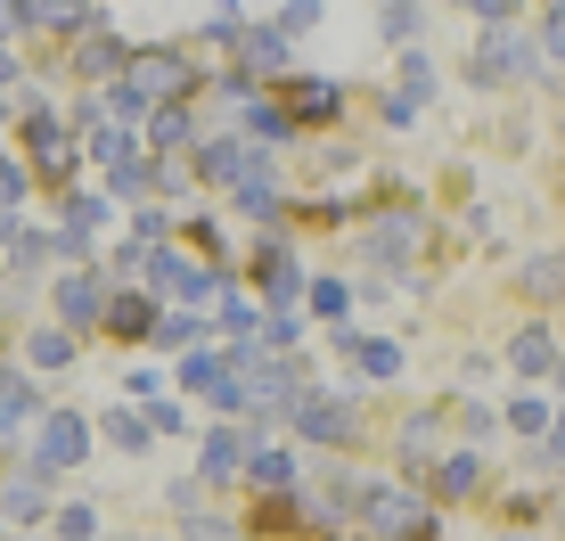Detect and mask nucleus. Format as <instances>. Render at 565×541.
<instances>
[{
    "mask_svg": "<svg viewBox=\"0 0 565 541\" xmlns=\"http://www.w3.org/2000/svg\"><path fill=\"white\" fill-rule=\"evenodd\" d=\"M213 296H222V320H230V344H238V337H255V328H263V312H255V304H246V296H238V287H213Z\"/></svg>",
    "mask_w": 565,
    "mask_h": 541,
    "instance_id": "c85d7f7f",
    "label": "nucleus"
},
{
    "mask_svg": "<svg viewBox=\"0 0 565 541\" xmlns=\"http://www.w3.org/2000/svg\"><path fill=\"white\" fill-rule=\"evenodd\" d=\"M230 198H238V214H255V222H279V181L255 165V172H238L230 181Z\"/></svg>",
    "mask_w": 565,
    "mask_h": 541,
    "instance_id": "a211bd4d",
    "label": "nucleus"
},
{
    "mask_svg": "<svg viewBox=\"0 0 565 541\" xmlns=\"http://www.w3.org/2000/svg\"><path fill=\"white\" fill-rule=\"evenodd\" d=\"M164 541H238V526H222V517H189V526L164 533Z\"/></svg>",
    "mask_w": 565,
    "mask_h": 541,
    "instance_id": "72a5a7b5",
    "label": "nucleus"
},
{
    "mask_svg": "<svg viewBox=\"0 0 565 541\" xmlns=\"http://www.w3.org/2000/svg\"><path fill=\"white\" fill-rule=\"evenodd\" d=\"M337 107H344L337 83H296V107H287V115H296V124H328Z\"/></svg>",
    "mask_w": 565,
    "mask_h": 541,
    "instance_id": "4be33fe9",
    "label": "nucleus"
},
{
    "mask_svg": "<svg viewBox=\"0 0 565 541\" xmlns=\"http://www.w3.org/2000/svg\"><path fill=\"white\" fill-rule=\"evenodd\" d=\"M263 165V148L255 140H238V131H213V140H198V172H205V181H238V172H255Z\"/></svg>",
    "mask_w": 565,
    "mask_h": 541,
    "instance_id": "6e6552de",
    "label": "nucleus"
},
{
    "mask_svg": "<svg viewBox=\"0 0 565 541\" xmlns=\"http://www.w3.org/2000/svg\"><path fill=\"white\" fill-rule=\"evenodd\" d=\"M140 270H148L156 287H164V296H213V287H222V270L198 263V255H181V246H156Z\"/></svg>",
    "mask_w": 565,
    "mask_h": 541,
    "instance_id": "0eeeda50",
    "label": "nucleus"
},
{
    "mask_svg": "<svg viewBox=\"0 0 565 541\" xmlns=\"http://www.w3.org/2000/svg\"><path fill=\"white\" fill-rule=\"evenodd\" d=\"M353 517L377 541H435V500L426 492H402V485H361L353 492Z\"/></svg>",
    "mask_w": 565,
    "mask_h": 541,
    "instance_id": "f257e3e1",
    "label": "nucleus"
},
{
    "mask_svg": "<svg viewBox=\"0 0 565 541\" xmlns=\"http://www.w3.org/2000/svg\"><path fill=\"white\" fill-rule=\"evenodd\" d=\"M50 541H99V517H90V509H57V533Z\"/></svg>",
    "mask_w": 565,
    "mask_h": 541,
    "instance_id": "473e14b6",
    "label": "nucleus"
},
{
    "mask_svg": "<svg viewBox=\"0 0 565 541\" xmlns=\"http://www.w3.org/2000/svg\"><path fill=\"white\" fill-rule=\"evenodd\" d=\"M25 25V0H0V33H17Z\"/></svg>",
    "mask_w": 565,
    "mask_h": 541,
    "instance_id": "a19ab883",
    "label": "nucleus"
},
{
    "mask_svg": "<svg viewBox=\"0 0 565 541\" xmlns=\"http://www.w3.org/2000/svg\"><path fill=\"white\" fill-rule=\"evenodd\" d=\"M467 9H476L483 25H516V0H467Z\"/></svg>",
    "mask_w": 565,
    "mask_h": 541,
    "instance_id": "ea45409f",
    "label": "nucleus"
},
{
    "mask_svg": "<svg viewBox=\"0 0 565 541\" xmlns=\"http://www.w3.org/2000/svg\"><path fill=\"white\" fill-rule=\"evenodd\" d=\"M509 427H516V435H550V427H557L550 394H516V402H509Z\"/></svg>",
    "mask_w": 565,
    "mask_h": 541,
    "instance_id": "bb28decb",
    "label": "nucleus"
},
{
    "mask_svg": "<svg viewBox=\"0 0 565 541\" xmlns=\"http://www.w3.org/2000/svg\"><path fill=\"white\" fill-rule=\"evenodd\" d=\"M9 83H17V57H9V50H0V91H9Z\"/></svg>",
    "mask_w": 565,
    "mask_h": 541,
    "instance_id": "79ce46f5",
    "label": "nucleus"
},
{
    "mask_svg": "<svg viewBox=\"0 0 565 541\" xmlns=\"http://www.w3.org/2000/svg\"><path fill=\"white\" fill-rule=\"evenodd\" d=\"M311 304H320V312H328V320H337V312H344V304H353V287H344V279H311Z\"/></svg>",
    "mask_w": 565,
    "mask_h": 541,
    "instance_id": "58836bf2",
    "label": "nucleus"
},
{
    "mask_svg": "<svg viewBox=\"0 0 565 541\" xmlns=\"http://www.w3.org/2000/svg\"><path fill=\"white\" fill-rule=\"evenodd\" d=\"M9 435H17V418H9V411H0V452H9Z\"/></svg>",
    "mask_w": 565,
    "mask_h": 541,
    "instance_id": "37998d69",
    "label": "nucleus"
},
{
    "mask_svg": "<svg viewBox=\"0 0 565 541\" xmlns=\"http://www.w3.org/2000/svg\"><path fill=\"white\" fill-rule=\"evenodd\" d=\"M148 402V435H181L189 418H181V402H156V394H140Z\"/></svg>",
    "mask_w": 565,
    "mask_h": 541,
    "instance_id": "e433bc0d",
    "label": "nucleus"
},
{
    "mask_svg": "<svg viewBox=\"0 0 565 541\" xmlns=\"http://www.w3.org/2000/svg\"><path fill=\"white\" fill-rule=\"evenodd\" d=\"M124 42H99V33H90V42H83V74H90V83H124Z\"/></svg>",
    "mask_w": 565,
    "mask_h": 541,
    "instance_id": "a878e982",
    "label": "nucleus"
},
{
    "mask_svg": "<svg viewBox=\"0 0 565 541\" xmlns=\"http://www.w3.org/2000/svg\"><path fill=\"white\" fill-rule=\"evenodd\" d=\"M402 99H411V107H426V99H435V57H402Z\"/></svg>",
    "mask_w": 565,
    "mask_h": 541,
    "instance_id": "cd10ccee",
    "label": "nucleus"
},
{
    "mask_svg": "<svg viewBox=\"0 0 565 541\" xmlns=\"http://www.w3.org/2000/svg\"><path fill=\"white\" fill-rule=\"evenodd\" d=\"M246 131H255V148H287L296 140V115L287 107H246Z\"/></svg>",
    "mask_w": 565,
    "mask_h": 541,
    "instance_id": "b1692460",
    "label": "nucleus"
},
{
    "mask_svg": "<svg viewBox=\"0 0 565 541\" xmlns=\"http://www.w3.org/2000/svg\"><path fill=\"white\" fill-rule=\"evenodd\" d=\"M524 296H541V304L557 296V263H550V255H533V263H524Z\"/></svg>",
    "mask_w": 565,
    "mask_h": 541,
    "instance_id": "f704fd0d",
    "label": "nucleus"
},
{
    "mask_svg": "<svg viewBox=\"0 0 565 541\" xmlns=\"http://www.w3.org/2000/svg\"><path fill=\"white\" fill-rule=\"evenodd\" d=\"M181 394H213L230 411V361L222 353H198V344H189L181 353Z\"/></svg>",
    "mask_w": 565,
    "mask_h": 541,
    "instance_id": "2eb2a0df",
    "label": "nucleus"
},
{
    "mask_svg": "<svg viewBox=\"0 0 565 541\" xmlns=\"http://www.w3.org/2000/svg\"><path fill=\"white\" fill-rule=\"evenodd\" d=\"M66 361H74L66 328H33V337H25V370H66Z\"/></svg>",
    "mask_w": 565,
    "mask_h": 541,
    "instance_id": "412c9836",
    "label": "nucleus"
},
{
    "mask_svg": "<svg viewBox=\"0 0 565 541\" xmlns=\"http://www.w3.org/2000/svg\"><path fill=\"white\" fill-rule=\"evenodd\" d=\"M246 459H255V427H213L205 435V485H238Z\"/></svg>",
    "mask_w": 565,
    "mask_h": 541,
    "instance_id": "ddd939ff",
    "label": "nucleus"
},
{
    "mask_svg": "<svg viewBox=\"0 0 565 541\" xmlns=\"http://www.w3.org/2000/svg\"><path fill=\"white\" fill-rule=\"evenodd\" d=\"M99 328H107V337H124V344H148V328H156V304H148V296H131V287H107V304H99Z\"/></svg>",
    "mask_w": 565,
    "mask_h": 541,
    "instance_id": "9b49d317",
    "label": "nucleus"
},
{
    "mask_svg": "<svg viewBox=\"0 0 565 541\" xmlns=\"http://www.w3.org/2000/svg\"><path fill=\"white\" fill-rule=\"evenodd\" d=\"M476 485H483V459H476V452H451V459L435 468V492H443V500H467Z\"/></svg>",
    "mask_w": 565,
    "mask_h": 541,
    "instance_id": "aec40b11",
    "label": "nucleus"
},
{
    "mask_svg": "<svg viewBox=\"0 0 565 541\" xmlns=\"http://www.w3.org/2000/svg\"><path fill=\"white\" fill-rule=\"evenodd\" d=\"M99 304H107V279L90 263L57 279V312H66V328H99Z\"/></svg>",
    "mask_w": 565,
    "mask_h": 541,
    "instance_id": "f8f14e48",
    "label": "nucleus"
},
{
    "mask_svg": "<svg viewBox=\"0 0 565 541\" xmlns=\"http://www.w3.org/2000/svg\"><path fill=\"white\" fill-rule=\"evenodd\" d=\"M377 25H385V42H418V33H426V9H418V0H394Z\"/></svg>",
    "mask_w": 565,
    "mask_h": 541,
    "instance_id": "c756f323",
    "label": "nucleus"
},
{
    "mask_svg": "<svg viewBox=\"0 0 565 541\" xmlns=\"http://www.w3.org/2000/svg\"><path fill=\"white\" fill-rule=\"evenodd\" d=\"M107 443H115V452H148V418H131V411H107Z\"/></svg>",
    "mask_w": 565,
    "mask_h": 541,
    "instance_id": "7c9ffc66",
    "label": "nucleus"
},
{
    "mask_svg": "<svg viewBox=\"0 0 565 541\" xmlns=\"http://www.w3.org/2000/svg\"><path fill=\"white\" fill-rule=\"evenodd\" d=\"M83 459H90V427H83L74 411H42L25 468H33V476H66V468H83Z\"/></svg>",
    "mask_w": 565,
    "mask_h": 541,
    "instance_id": "7ed1b4c3",
    "label": "nucleus"
},
{
    "mask_svg": "<svg viewBox=\"0 0 565 541\" xmlns=\"http://www.w3.org/2000/svg\"><path fill=\"white\" fill-rule=\"evenodd\" d=\"M337 337H344V353H353L369 378H394V370H402V353H394L385 337H361V328H337Z\"/></svg>",
    "mask_w": 565,
    "mask_h": 541,
    "instance_id": "6ab92c4d",
    "label": "nucleus"
},
{
    "mask_svg": "<svg viewBox=\"0 0 565 541\" xmlns=\"http://www.w3.org/2000/svg\"><path fill=\"white\" fill-rule=\"evenodd\" d=\"M0 411H9V418H25V411H33V385L17 378V370H0Z\"/></svg>",
    "mask_w": 565,
    "mask_h": 541,
    "instance_id": "c9c22d12",
    "label": "nucleus"
},
{
    "mask_svg": "<svg viewBox=\"0 0 565 541\" xmlns=\"http://www.w3.org/2000/svg\"><path fill=\"white\" fill-rule=\"evenodd\" d=\"M198 337H205V320H189V312H156V328H148V344H164V353H189Z\"/></svg>",
    "mask_w": 565,
    "mask_h": 541,
    "instance_id": "393cba45",
    "label": "nucleus"
},
{
    "mask_svg": "<svg viewBox=\"0 0 565 541\" xmlns=\"http://www.w3.org/2000/svg\"><path fill=\"white\" fill-rule=\"evenodd\" d=\"M263 287H270V296H279V304H287V296H296V287H303V270H296V255H287L279 238L263 246Z\"/></svg>",
    "mask_w": 565,
    "mask_h": 541,
    "instance_id": "5701e85b",
    "label": "nucleus"
},
{
    "mask_svg": "<svg viewBox=\"0 0 565 541\" xmlns=\"http://www.w3.org/2000/svg\"><path fill=\"white\" fill-rule=\"evenodd\" d=\"M205 131H198V115H189V99H164V107H148V148L156 157H189Z\"/></svg>",
    "mask_w": 565,
    "mask_h": 541,
    "instance_id": "1a4fd4ad",
    "label": "nucleus"
},
{
    "mask_svg": "<svg viewBox=\"0 0 565 541\" xmlns=\"http://www.w3.org/2000/svg\"><path fill=\"white\" fill-rule=\"evenodd\" d=\"M311 25H320V0H287V9H279V25H270V33H311Z\"/></svg>",
    "mask_w": 565,
    "mask_h": 541,
    "instance_id": "4c0bfd02",
    "label": "nucleus"
},
{
    "mask_svg": "<svg viewBox=\"0 0 565 541\" xmlns=\"http://www.w3.org/2000/svg\"><path fill=\"white\" fill-rule=\"evenodd\" d=\"M426 452H435V411H418L411 427H402V459H411V468H426Z\"/></svg>",
    "mask_w": 565,
    "mask_h": 541,
    "instance_id": "2f4dec72",
    "label": "nucleus"
},
{
    "mask_svg": "<svg viewBox=\"0 0 565 541\" xmlns=\"http://www.w3.org/2000/svg\"><path fill=\"white\" fill-rule=\"evenodd\" d=\"M418 238H426V214H418V205H394V214L369 222V263H377V270H402V263L418 255Z\"/></svg>",
    "mask_w": 565,
    "mask_h": 541,
    "instance_id": "423d86ee",
    "label": "nucleus"
},
{
    "mask_svg": "<svg viewBox=\"0 0 565 541\" xmlns=\"http://www.w3.org/2000/svg\"><path fill=\"white\" fill-rule=\"evenodd\" d=\"M42 509H50V476H33V468L0 492V517H9V526H42Z\"/></svg>",
    "mask_w": 565,
    "mask_h": 541,
    "instance_id": "dca6fc26",
    "label": "nucleus"
},
{
    "mask_svg": "<svg viewBox=\"0 0 565 541\" xmlns=\"http://www.w3.org/2000/svg\"><path fill=\"white\" fill-rule=\"evenodd\" d=\"M287 418H296V435H303V443H320V452H344V443H361V411H353V394H320V385H296Z\"/></svg>",
    "mask_w": 565,
    "mask_h": 541,
    "instance_id": "f03ea898",
    "label": "nucleus"
},
{
    "mask_svg": "<svg viewBox=\"0 0 565 541\" xmlns=\"http://www.w3.org/2000/svg\"><path fill=\"white\" fill-rule=\"evenodd\" d=\"M246 485H255V492H296L303 485V459L296 452H263V443H255V459H246Z\"/></svg>",
    "mask_w": 565,
    "mask_h": 541,
    "instance_id": "4468645a",
    "label": "nucleus"
},
{
    "mask_svg": "<svg viewBox=\"0 0 565 541\" xmlns=\"http://www.w3.org/2000/svg\"><path fill=\"white\" fill-rule=\"evenodd\" d=\"M25 157H33V172H42V181H66L74 157H83V148L66 140V124H57L42 99H25Z\"/></svg>",
    "mask_w": 565,
    "mask_h": 541,
    "instance_id": "20e7f679",
    "label": "nucleus"
},
{
    "mask_svg": "<svg viewBox=\"0 0 565 541\" xmlns=\"http://www.w3.org/2000/svg\"><path fill=\"white\" fill-rule=\"evenodd\" d=\"M509 370H516V378H550V370H557V337H550L541 320H533V328H524V337L509 344Z\"/></svg>",
    "mask_w": 565,
    "mask_h": 541,
    "instance_id": "f3484780",
    "label": "nucleus"
},
{
    "mask_svg": "<svg viewBox=\"0 0 565 541\" xmlns=\"http://www.w3.org/2000/svg\"><path fill=\"white\" fill-rule=\"evenodd\" d=\"M238 74L246 83H263V74H287V33H270V25H238Z\"/></svg>",
    "mask_w": 565,
    "mask_h": 541,
    "instance_id": "9d476101",
    "label": "nucleus"
},
{
    "mask_svg": "<svg viewBox=\"0 0 565 541\" xmlns=\"http://www.w3.org/2000/svg\"><path fill=\"white\" fill-rule=\"evenodd\" d=\"M476 83H541V50H524L509 25H492L483 33V50H476Z\"/></svg>",
    "mask_w": 565,
    "mask_h": 541,
    "instance_id": "39448f33",
    "label": "nucleus"
}]
</instances>
